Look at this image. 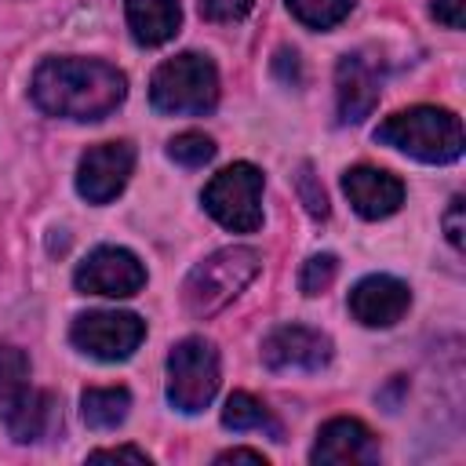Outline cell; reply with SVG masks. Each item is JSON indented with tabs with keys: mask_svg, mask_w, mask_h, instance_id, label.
<instances>
[{
	"mask_svg": "<svg viewBox=\"0 0 466 466\" xmlns=\"http://www.w3.org/2000/svg\"><path fill=\"white\" fill-rule=\"evenodd\" d=\"M29 95L47 116L102 120L124 102L127 76L98 58H47L36 66Z\"/></svg>",
	"mask_w": 466,
	"mask_h": 466,
	"instance_id": "cell-1",
	"label": "cell"
},
{
	"mask_svg": "<svg viewBox=\"0 0 466 466\" xmlns=\"http://www.w3.org/2000/svg\"><path fill=\"white\" fill-rule=\"evenodd\" d=\"M375 142L393 146L422 164H451L462 153V124L451 109L411 106V109L386 116L375 127Z\"/></svg>",
	"mask_w": 466,
	"mask_h": 466,
	"instance_id": "cell-2",
	"label": "cell"
},
{
	"mask_svg": "<svg viewBox=\"0 0 466 466\" xmlns=\"http://www.w3.org/2000/svg\"><path fill=\"white\" fill-rule=\"evenodd\" d=\"M258 251L251 248H222L197 262L182 284V302L193 317H211L229 306L258 273Z\"/></svg>",
	"mask_w": 466,
	"mask_h": 466,
	"instance_id": "cell-3",
	"label": "cell"
},
{
	"mask_svg": "<svg viewBox=\"0 0 466 466\" xmlns=\"http://www.w3.org/2000/svg\"><path fill=\"white\" fill-rule=\"evenodd\" d=\"M149 102L160 113H208L218 102V73L211 58L186 51L167 58L149 80Z\"/></svg>",
	"mask_w": 466,
	"mask_h": 466,
	"instance_id": "cell-4",
	"label": "cell"
},
{
	"mask_svg": "<svg viewBox=\"0 0 466 466\" xmlns=\"http://www.w3.org/2000/svg\"><path fill=\"white\" fill-rule=\"evenodd\" d=\"M0 419L18 444L44 437L51 419V393L33 390L29 360L18 346H0Z\"/></svg>",
	"mask_w": 466,
	"mask_h": 466,
	"instance_id": "cell-5",
	"label": "cell"
},
{
	"mask_svg": "<svg viewBox=\"0 0 466 466\" xmlns=\"http://www.w3.org/2000/svg\"><path fill=\"white\" fill-rule=\"evenodd\" d=\"M218 393V350L208 339H182L167 357V400L193 415Z\"/></svg>",
	"mask_w": 466,
	"mask_h": 466,
	"instance_id": "cell-6",
	"label": "cell"
},
{
	"mask_svg": "<svg viewBox=\"0 0 466 466\" xmlns=\"http://www.w3.org/2000/svg\"><path fill=\"white\" fill-rule=\"evenodd\" d=\"M204 208L218 226L233 233L258 229L262 226V171L255 164H233L218 171L204 189Z\"/></svg>",
	"mask_w": 466,
	"mask_h": 466,
	"instance_id": "cell-7",
	"label": "cell"
},
{
	"mask_svg": "<svg viewBox=\"0 0 466 466\" xmlns=\"http://www.w3.org/2000/svg\"><path fill=\"white\" fill-rule=\"evenodd\" d=\"M69 339L80 353H87L95 360H124L146 339V320H138L135 313L95 309V313H80L73 320Z\"/></svg>",
	"mask_w": 466,
	"mask_h": 466,
	"instance_id": "cell-8",
	"label": "cell"
},
{
	"mask_svg": "<svg viewBox=\"0 0 466 466\" xmlns=\"http://www.w3.org/2000/svg\"><path fill=\"white\" fill-rule=\"evenodd\" d=\"M73 284L87 295L127 299L146 284V266L127 248H95L73 273Z\"/></svg>",
	"mask_w": 466,
	"mask_h": 466,
	"instance_id": "cell-9",
	"label": "cell"
},
{
	"mask_svg": "<svg viewBox=\"0 0 466 466\" xmlns=\"http://www.w3.org/2000/svg\"><path fill=\"white\" fill-rule=\"evenodd\" d=\"M131 167H135V146L131 142L91 146L76 164V189H80L84 200L106 204L127 186Z\"/></svg>",
	"mask_w": 466,
	"mask_h": 466,
	"instance_id": "cell-10",
	"label": "cell"
},
{
	"mask_svg": "<svg viewBox=\"0 0 466 466\" xmlns=\"http://www.w3.org/2000/svg\"><path fill=\"white\" fill-rule=\"evenodd\" d=\"M382 91V66L368 51L342 55L335 69V102H339V120L342 124H360Z\"/></svg>",
	"mask_w": 466,
	"mask_h": 466,
	"instance_id": "cell-11",
	"label": "cell"
},
{
	"mask_svg": "<svg viewBox=\"0 0 466 466\" xmlns=\"http://www.w3.org/2000/svg\"><path fill=\"white\" fill-rule=\"evenodd\" d=\"M331 360V339L302 328L284 324L262 339V364L273 371H320Z\"/></svg>",
	"mask_w": 466,
	"mask_h": 466,
	"instance_id": "cell-12",
	"label": "cell"
},
{
	"mask_svg": "<svg viewBox=\"0 0 466 466\" xmlns=\"http://www.w3.org/2000/svg\"><path fill=\"white\" fill-rule=\"evenodd\" d=\"M411 306V291L404 280L371 273L350 291V313L368 328H390L397 324Z\"/></svg>",
	"mask_w": 466,
	"mask_h": 466,
	"instance_id": "cell-13",
	"label": "cell"
},
{
	"mask_svg": "<svg viewBox=\"0 0 466 466\" xmlns=\"http://www.w3.org/2000/svg\"><path fill=\"white\" fill-rule=\"evenodd\" d=\"M317 466H360V462H379V444L371 430L357 419H331L317 433V444L309 451Z\"/></svg>",
	"mask_w": 466,
	"mask_h": 466,
	"instance_id": "cell-14",
	"label": "cell"
},
{
	"mask_svg": "<svg viewBox=\"0 0 466 466\" xmlns=\"http://www.w3.org/2000/svg\"><path fill=\"white\" fill-rule=\"evenodd\" d=\"M342 189L360 218H386L404 204V182L382 167H350L342 175Z\"/></svg>",
	"mask_w": 466,
	"mask_h": 466,
	"instance_id": "cell-15",
	"label": "cell"
},
{
	"mask_svg": "<svg viewBox=\"0 0 466 466\" xmlns=\"http://www.w3.org/2000/svg\"><path fill=\"white\" fill-rule=\"evenodd\" d=\"M124 11H127L131 36L146 47L167 44L178 33V22H182L178 0H124Z\"/></svg>",
	"mask_w": 466,
	"mask_h": 466,
	"instance_id": "cell-16",
	"label": "cell"
},
{
	"mask_svg": "<svg viewBox=\"0 0 466 466\" xmlns=\"http://www.w3.org/2000/svg\"><path fill=\"white\" fill-rule=\"evenodd\" d=\"M131 393L124 386H106V390H84L80 397V415L91 430H116L127 419Z\"/></svg>",
	"mask_w": 466,
	"mask_h": 466,
	"instance_id": "cell-17",
	"label": "cell"
},
{
	"mask_svg": "<svg viewBox=\"0 0 466 466\" xmlns=\"http://www.w3.org/2000/svg\"><path fill=\"white\" fill-rule=\"evenodd\" d=\"M222 426L226 430H269L280 441V430H277L269 408L262 400H255L251 393H229V400L222 408Z\"/></svg>",
	"mask_w": 466,
	"mask_h": 466,
	"instance_id": "cell-18",
	"label": "cell"
},
{
	"mask_svg": "<svg viewBox=\"0 0 466 466\" xmlns=\"http://www.w3.org/2000/svg\"><path fill=\"white\" fill-rule=\"evenodd\" d=\"M288 7H291V15L302 25H309V29H331V25H339L350 15L353 0H288Z\"/></svg>",
	"mask_w": 466,
	"mask_h": 466,
	"instance_id": "cell-19",
	"label": "cell"
},
{
	"mask_svg": "<svg viewBox=\"0 0 466 466\" xmlns=\"http://www.w3.org/2000/svg\"><path fill=\"white\" fill-rule=\"evenodd\" d=\"M167 157L175 164H182V167H200V164H208L215 157V142L208 135H200V131H182V135H175L167 142Z\"/></svg>",
	"mask_w": 466,
	"mask_h": 466,
	"instance_id": "cell-20",
	"label": "cell"
},
{
	"mask_svg": "<svg viewBox=\"0 0 466 466\" xmlns=\"http://www.w3.org/2000/svg\"><path fill=\"white\" fill-rule=\"evenodd\" d=\"M335 273H339V258L335 255H309L306 258V266H302V273H299V288H302V295H320V291H328V284L335 280Z\"/></svg>",
	"mask_w": 466,
	"mask_h": 466,
	"instance_id": "cell-21",
	"label": "cell"
},
{
	"mask_svg": "<svg viewBox=\"0 0 466 466\" xmlns=\"http://www.w3.org/2000/svg\"><path fill=\"white\" fill-rule=\"evenodd\" d=\"M295 189L306 204V211L313 218H328V193L320 186V178L313 175V164H299V175H295Z\"/></svg>",
	"mask_w": 466,
	"mask_h": 466,
	"instance_id": "cell-22",
	"label": "cell"
},
{
	"mask_svg": "<svg viewBox=\"0 0 466 466\" xmlns=\"http://www.w3.org/2000/svg\"><path fill=\"white\" fill-rule=\"evenodd\" d=\"M255 0H200V15L208 22H237L251 11Z\"/></svg>",
	"mask_w": 466,
	"mask_h": 466,
	"instance_id": "cell-23",
	"label": "cell"
},
{
	"mask_svg": "<svg viewBox=\"0 0 466 466\" xmlns=\"http://www.w3.org/2000/svg\"><path fill=\"white\" fill-rule=\"evenodd\" d=\"M87 459L91 462H138V466H149V455L138 451V448H98Z\"/></svg>",
	"mask_w": 466,
	"mask_h": 466,
	"instance_id": "cell-24",
	"label": "cell"
},
{
	"mask_svg": "<svg viewBox=\"0 0 466 466\" xmlns=\"http://www.w3.org/2000/svg\"><path fill=\"white\" fill-rule=\"evenodd\" d=\"M444 233H448L451 248H462V197H451V204L444 211Z\"/></svg>",
	"mask_w": 466,
	"mask_h": 466,
	"instance_id": "cell-25",
	"label": "cell"
},
{
	"mask_svg": "<svg viewBox=\"0 0 466 466\" xmlns=\"http://www.w3.org/2000/svg\"><path fill=\"white\" fill-rule=\"evenodd\" d=\"M462 11H466V0H433V15L448 29H462Z\"/></svg>",
	"mask_w": 466,
	"mask_h": 466,
	"instance_id": "cell-26",
	"label": "cell"
},
{
	"mask_svg": "<svg viewBox=\"0 0 466 466\" xmlns=\"http://www.w3.org/2000/svg\"><path fill=\"white\" fill-rule=\"evenodd\" d=\"M215 462H255V466H266V455L262 451H251V448H229Z\"/></svg>",
	"mask_w": 466,
	"mask_h": 466,
	"instance_id": "cell-27",
	"label": "cell"
}]
</instances>
